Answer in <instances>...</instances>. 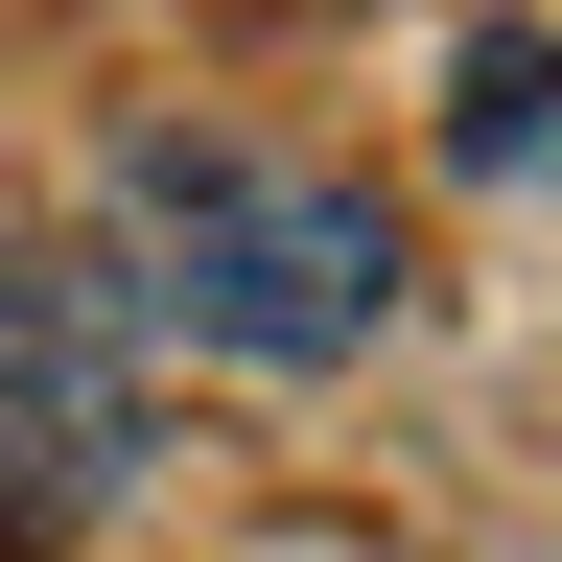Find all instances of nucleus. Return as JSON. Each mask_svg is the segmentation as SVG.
<instances>
[{
  "label": "nucleus",
  "instance_id": "nucleus-3",
  "mask_svg": "<svg viewBox=\"0 0 562 562\" xmlns=\"http://www.w3.org/2000/svg\"><path fill=\"white\" fill-rule=\"evenodd\" d=\"M539 94H562L539 47H469V165H516V140H539Z\"/></svg>",
  "mask_w": 562,
  "mask_h": 562
},
{
  "label": "nucleus",
  "instance_id": "nucleus-1",
  "mask_svg": "<svg viewBox=\"0 0 562 562\" xmlns=\"http://www.w3.org/2000/svg\"><path fill=\"white\" fill-rule=\"evenodd\" d=\"M94 305L235 351V375H328V351L398 328V211L351 165H281V140H117L94 165Z\"/></svg>",
  "mask_w": 562,
  "mask_h": 562
},
{
  "label": "nucleus",
  "instance_id": "nucleus-2",
  "mask_svg": "<svg viewBox=\"0 0 562 562\" xmlns=\"http://www.w3.org/2000/svg\"><path fill=\"white\" fill-rule=\"evenodd\" d=\"M140 492V328L94 305V258L0 235V539H94Z\"/></svg>",
  "mask_w": 562,
  "mask_h": 562
}]
</instances>
